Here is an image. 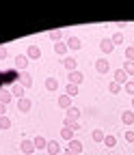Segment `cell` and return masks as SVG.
Returning <instances> with one entry per match:
<instances>
[{
	"label": "cell",
	"instance_id": "obj_2",
	"mask_svg": "<svg viewBox=\"0 0 134 155\" xmlns=\"http://www.w3.org/2000/svg\"><path fill=\"white\" fill-rule=\"evenodd\" d=\"M26 56L30 58V61H39V58H41V50H39V45H28Z\"/></svg>",
	"mask_w": 134,
	"mask_h": 155
},
{
	"label": "cell",
	"instance_id": "obj_28",
	"mask_svg": "<svg viewBox=\"0 0 134 155\" xmlns=\"http://www.w3.org/2000/svg\"><path fill=\"white\" fill-rule=\"evenodd\" d=\"M123 71H125V75H134V63L125 61V65H123Z\"/></svg>",
	"mask_w": 134,
	"mask_h": 155
},
{
	"label": "cell",
	"instance_id": "obj_12",
	"mask_svg": "<svg viewBox=\"0 0 134 155\" xmlns=\"http://www.w3.org/2000/svg\"><path fill=\"white\" fill-rule=\"evenodd\" d=\"M46 151H48L50 155H59L61 147H59V142H56V140H50V142H48V147H46Z\"/></svg>",
	"mask_w": 134,
	"mask_h": 155
},
{
	"label": "cell",
	"instance_id": "obj_4",
	"mask_svg": "<svg viewBox=\"0 0 134 155\" xmlns=\"http://www.w3.org/2000/svg\"><path fill=\"white\" fill-rule=\"evenodd\" d=\"M20 84H22L24 88H30V86H33V75H30L28 71H22V73H20Z\"/></svg>",
	"mask_w": 134,
	"mask_h": 155
},
{
	"label": "cell",
	"instance_id": "obj_16",
	"mask_svg": "<svg viewBox=\"0 0 134 155\" xmlns=\"http://www.w3.org/2000/svg\"><path fill=\"white\" fill-rule=\"evenodd\" d=\"M11 97H13V95H11V91L0 88V104H5V106H7V104L11 101Z\"/></svg>",
	"mask_w": 134,
	"mask_h": 155
},
{
	"label": "cell",
	"instance_id": "obj_35",
	"mask_svg": "<svg viewBox=\"0 0 134 155\" xmlns=\"http://www.w3.org/2000/svg\"><path fill=\"white\" fill-rule=\"evenodd\" d=\"M5 112H7V106H5V104H0V116H5Z\"/></svg>",
	"mask_w": 134,
	"mask_h": 155
},
{
	"label": "cell",
	"instance_id": "obj_31",
	"mask_svg": "<svg viewBox=\"0 0 134 155\" xmlns=\"http://www.w3.org/2000/svg\"><path fill=\"white\" fill-rule=\"evenodd\" d=\"M108 91H110L112 95H117V93L121 91V84H117V82H110V86H108Z\"/></svg>",
	"mask_w": 134,
	"mask_h": 155
},
{
	"label": "cell",
	"instance_id": "obj_19",
	"mask_svg": "<svg viewBox=\"0 0 134 155\" xmlns=\"http://www.w3.org/2000/svg\"><path fill=\"white\" fill-rule=\"evenodd\" d=\"M22 93H24V86H22L20 82L11 86V95H15V97H20V99H22Z\"/></svg>",
	"mask_w": 134,
	"mask_h": 155
},
{
	"label": "cell",
	"instance_id": "obj_38",
	"mask_svg": "<svg viewBox=\"0 0 134 155\" xmlns=\"http://www.w3.org/2000/svg\"><path fill=\"white\" fill-rule=\"evenodd\" d=\"M132 106H134V97H132Z\"/></svg>",
	"mask_w": 134,
	"mask_h": 155
},
{
	"label": "cell",
	"instance_id": "obj_36",
	"mask_svg": "<svg viewBox=\"0 0 134 155\" xmlns=\"http://www.w3.org/2000/svg\"><path fill=\"white\" fill-rule=\"evenodd\" d=\"M50 37H52V39H59V37H61V30H54V32H52Z\"/></svg>",
	"mask_w": 134,
	"mask_h": 155
},
{
	"label": "cell",
	"instance_id": "obj_26",
	"mask_svg": "<svg viewBox=\"0 0 134 155\" xmlns=\"http://www.w3.org/2000/svg\"><path fill=\"white\" fill-rule=\"evenodd\" d=\"M65 95H69V97L78 95V86H76V84H67V88H65Z\"/></svg>",
	"mask_w": 134,
	"mask_h": 155
},
{
	"label": "cell",
	"instance_id": "obj_17",
	"mask_svg": "<svg viewBox=\"0 0 134 155\" xmlns=\"http://www.w3.org/2000/svg\"><path fill=\"white\" fill-rule=\"evenodd\" d=\"M33 144H35V149H46L48 147V140L43 138V136H37V138L33 140Z\"/></svg>",
	"mask_w": 134,
	"mask_h": 155
},
{
	"label": "cell",
	"instance_id": "obj_25",
	"mask_svg": "<svg viewBox=\"0 0 134 155\" xmlns=\"http://www.w3.org/2000/svg\"><path fill=\"white\" fill-rule=\"evenodd\" d=\"M61 136H63L65 140H69V142L74 140V131H71V129H67V127H63V129H61Z\"/></svg>",
	"mask_w": 134,
	"mask_h": 155
},
{
	"label": "cell",
	"instance_id": "obj_13",
	"mask_svg": "<svg viewBox=\"0 0 134 155\" xmlns=\"http://www.w3.org/2000/svg\"><path fill=\"white\" fill-rule=\"evenodd\" d=\"M59 106L65 108V110H69V108H71V97H69V95H61V97H59Z\"/></svg>",
	"mask_w": 134,
	"mask_h": 155
},
{
	"label": "cell",
	"instance_id": "obj_14",
	"mask_svg": "<svg viewBox=\"0 0 134 155\" xmlns=\"http://www.w3.org/2000/svg\"><path fill=\"white\" fill-rule=\"evenodd\" d=\"M67 48H71V50H80L82 43H80L78 37H69V39H67Z\"/></svg>",
	"mask_w": 134,
	"mask_h": 155
},
{
	"label": "cell",
	"instance_id": "obj_22",
	"mask_svg": "<svg viewBox=\"0 0 134 155\" xmlns=\"http://www.w3.org/2000/svg\"><path fill=\"white\" fill-rule=\"evenodd\" d=\"M91 138H93L95 142H102V140H104V131H102V129H93Z\"/></svg>",
	"mask_w": 134,
	"mask_h": 155
},
{
	"label": "cell",
	"instance_id": "obj_1",
	"mask_svg": "<svg viewBox=\"0 0 134 155\" xmlns=\"http://www.w3.org/2000/svg\"><path fill=\"white\" fill-rule=\"evenodd\" d=\"M26 67H28V56H26V54L15 56V69H17V71H26Z\"/></svg>",
	"mask_w": 134,
	"mask_h": 155
},
{
	"label": "cell",
	"instance_id": "obj_8",
	"mask_svg": "<svg viewBox=\"0 0 134 155\" xmlns=\"http://www.w3.org/2000/svg\"><path fill=\"white\" fill-rule=\"evenodd\" d=\"M82 80H84V75H82L80 71H71V73H69V84H76V86H78Z\"/></svg>",
	"mask_w": 134,
	"mask_h": 155
},
{
	"label": "cell",
	"instance_id": "obj_7",
	"mask_svg": "<svg viewBox=\"0 0 134 155\" xmlns=\"http://www.w3.org/2000/svg\"><path fill=\"white\" fill-rule=\"evenodd\" d=\"M63 67H65V69H67L69 73H71V71H78V69H76V67H78V63H76V58H69V56H67L65 61H63Z\"/></svg>",
	"mask_w": 134,
	"mask_h": 155
},
{
	"label": "cell",
	"instance_id": "obj_3",
	"mask_svg": "<svg viewBox=\"0 0 134 155\" xmlns=\"http://www.w3.org/2000/svg\"><path fill=\"white\" fill-rule=\"evenodd\" d=\"M17 110L20 112H30L33 110V101L28 99V97H22V99L17 101Z\"/></svg>",
	"mask_w": 134,
	"mask_h": 155
},
{
	"label": "cell",
	"instance_id": "obj_34",
	"mask_svg": "<svg viewBox=\"0 0 134 155\" xmlns=\"http://www.w3.org/2000/svg\"><path fill=\"white\" fill-rule=\"evenodd\" d=\"M2 58H7V48H0V61Z\"/></svg>",
	"mask_w": 134,
	"mask_h": 155
},
{
	"label": "cell",
	"instance_id": "obj_37",
	"mask_svg": "<svg viewBox=\"0 0 134 155\" xmlns=\"http://www.w3.org/2000/svg\"><path fill=\"white\" fill-rule=\"evenodd\" d=\"M65 155H78V153H71V151H65Z\"/></svg>",
	"mask_w": 134,
	"mask_h": 155
},
{
	"label": "cell",
	"instance_id": "obj_18",
	"mask_svg": "<svg viewBox=\"0 0 134 155\" xmlns=\"http://www.w3.org/2000/svg\"><path fill=\"white\" fill-rule=\"evenodd\" d=\"M46 88H48V91H56V88H59L56 78H46Z\"/></svg>",
	"mask_w": 134,
	"mask_h": 155
},
{
	"label": "cell",
	"instance_id": "obj_29",
	"mask_svg": "<svg viewBox=\"0 0 134 155\" xmlns=\"http://www.w3.org/2000/svg\"><path fill=\"white\" fill-rule=\"evenodd\" d=\"M110 41H112V45H119V43H123V35H121V32L112 35V37H110Z\"/></svg>",
	"mask_w": 134,
	"mask_h": 155
},
{
	"label": "cell",
	"instance_id": "obj_23",
	"mask_svg": "<svg viewBox=\"0 0 134 155\" xmlns=\"http://www.w3.org/2000/svg\"><path fill=\"white\" fill-rule=\"evenodd\" d=\"M11 127V119L5 114V116H0V129H9Z\"/></svg>",
	"mask_w": 134,
	"mask_h": 155
},
{
	"label": "cell",
	"instance_id": "obj_20",
	"mask_svg": "<svg viewBox=\"0 0 134 155\" xmlns=\"http://www.w3.org/2000/svg\"><path fill=\"white\" fill-rule=\"evenodd\" d=\"M121 121H123V125H132L134 123V112H123L121 114Z\"/></svg>",
	"mask_w": 134,
	"mask_h": 155
},
{
	"label": "cell",
	"instance_id": "obj_21",
	"mask_svg": "<svg viewBox=\"0 0 134 155\" xmlns=\"http://www.w3.org/2000/svg\"><path fill=\"white\" fill-rule=\"evenodd\" d=\"M63 127H67V129H71V131H76V129H80V125H78V121H63Z\"/></svg>",
	"mask_w": 134,
	"mask_h": 155
},
{
	"label": "cell",
	"instance_id": "obj_11",
	"mask_svg": "<svg viewBox=\"0 0 134 155\" xmlns=\"http://www.w3.org/2000/svg\"><path fill=\"white\" fill-rule=\"evenodd\" d=\"M82 149H84V147H82V142H78V140H71V142H69V147H67V151L78 153V155L82 153Z\"/></svg>",
	"mask_w": 134,
	"mask_h": 155
},
{
	"label": "cell",
	"instance_id": "obj_30",
	"mask_svg": "<svg viewBox=\"0 0 134 155\" xmlns=\"http://www.w3.org/2000/svg\"><path fill=\"white\" fill-rule=\"evenodd\" d=\"M123 88H125V93H130V95H132V97H134V80H128V82H125V86H123Z\"/></svg>",
	"mask_w": 134,
	"mask_h": 155
},
{
	"label": "cell",
	"instance_id": "obj_9",
	"mask_svg": "<svg viewBox=\"0 0 134 155\" xmlns=\"http://www.w3.org/2000/svg\"><path fill=\"white\" fill-rule=\"evenodd\" d=\"M100 50H102L104 54H110V52L115 50V45H112V41H110V39H102V43H100Z\"/></svg>",
	"mask_w": 134,
	"mask_h": 155
},
{
	"label": "cell",
	"instance_id": "obj_33",
	"mask_svg": "<svg viewBox=\"0 0 134 155\" xmlns=\"http://www.w3.org/2000/svg\"><path fill=\"white\" fill-rule=\"evenodd\" d=\"M125 140L128 142H134V129H128L125 131Z\"/></svg>",
	"mask_w": 134,
	"mask_h": 155
},
{
	"label": "cell",
	"instance_id": "obj_5",
	"mask_svg": "<svg viewBox=\"0 0 134 155\" xmlns=\"http://www.w3.org/2000/svg\"><path fill=\"white\" fill-rule=\"evenodd\" d=\"M112 78H115V82H117V84H123V86H125V82H128V75H125L123 69H117V71L112 73Z\"/></svg>",
	"mask_w": 134,
	"mask_h": 155
},
{
	"label": "cell",
	"instance_id": "obj_6",
	"mask_svg": "<svg viewBox=\"0 0 134 155\" xmlns=\"http://www.w3.org/2000/svg\"><path fill=\"white\" fill-rule=\"evenodd\" d=\"M20 149H22V153H26V155H30V153H35V151H37V149H35V144H33V140H22Z\"/></svg>",
	"mask_w": 134,
	"mask_h": 155
},
{
	"label": "cell",
	"instance_id": "obj_15",
	"mask_svg": "<svg viewBox=\"0 0 134 155\" xmlns=\"http://www.w3.org/2000/svg\"><path fill=\"white\" fill-rule=\"evenodd\" d=\"M78 116H80V110H78V108H69L65 119H67V121H78Z\"/></svg>",
	"mask_w": 134,
	"mask_h": 155
},
{
	"label": "cell",
	"instance_id": "obj_27",
	"mask_svg": "<svg viewBox=\"0 0 134 155\" xmlns=\"http://www.w3.org/2000/svg\"><path fill=\"white\" fill-rule=\"evenodd\" d=\"M104 144L110 149V147H115V144H117V138H115V136H104Z\"/></svg>",
	"mask_w": 134,
	"mask_h": 155
},
{
	"label": "cell",
	"instance_id": "obj_24",
	"mask_svg": "<svg viewBox=\"0 0 134 155\" xmlns=\"http://www.w3.org/2000/svg\"><path fill=\"white\" fill-rule=\"evenodd\" d=\"M54 52L59 54V56H63V54L67 52V43H56V45H54Z\"/></svg>",
	"mask_w": 134,
	"mask_h": 155
},
{
	"label": "cell",
	"instance_id": "obj_10",
	"mask_svg": "<svg viewBox=\"0 0 134 155\" xmlns=\"http://www.w3.org/2000/svg\"><path fill=\"white\" fill-rule=\"evenodd\" d=\"M95 69H98L100 73H106V71L110 69V65H108V61H104V58H100V61H95Z\"/></svg>",
	"mask_w": 134,
	"mask_h": 155
},
{
	"label": "cell",
	"instance_id": "obj_32",
	"mask_svg": "<svg viewBox=\"0 0 134 155\" xmlns=\"http://www.w3.org/2000/svg\"><path fill=\"white\" fill-rule=\"evenodd\" d=\"M125 58H128L130 63H134V48H128L125 50Z\"/></svg>",
	"mask_w": 134,
	"mask_h": 155
}]
</instances>
